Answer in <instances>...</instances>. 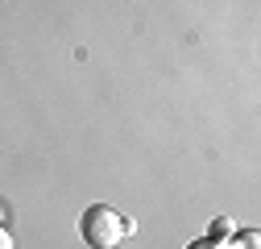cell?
Instances as JSON below:
<instances>
[{"mask_svg": "<svg viewBox=\"0 0 261 249\" xmlns=\"http://www.w3.org/2000/svg\"><path fill=\"white\" fill-rule=\"evenodd\" d=\"M191 249H220V245H216V241H212V237H203V241H195V245H191Z\"/></svg>", "mask_w": 261, "mask_h": 249, "instance_id": "3957f363", "label": "cell"}, {"mask_svg": "<svg viewBox=\"0 0 261 249\" xmlns=\"http://www.w3.org/2000/svg\"><path fill=\"white\" fill-rule=\"evenodd\" d=\"M0 249H13V237H9L5 229H0Z\"/></svg>", "mask_w": 261, "mask_h": 249, "instance_id": "277c9868", "label": "cell"}, {"mask_svg": "<svg viewBox=\"0 0 261 249\" xmlns=\"http://www.w3.org/2000/svg\"><path fill=\"white\" fill-rule=\"evenodd\" d=\"M241 249H257V233H245L241 237Z\"/></svg>", "mask_w": 261, "mask_h": 249, "instance_id": "7a4b0ae2", "label": "cell"}, {"mask_svg": "<svg viewBox=\"0 0 261 249\" xmlns=\"http://www.w3.org/2000/svg\"><path fill=\"white\" fill-rule=\"evenodd\" d=\"M83 241L91 245V249H116L128 233H133V225L124 220L120 212H112V208H104V204H91L87 212H83Z\"/></svg>", "mask_w": 261, "mask_h": 249, "instance_id": "6da1fadb", "label": "cell"}]
</instances>
